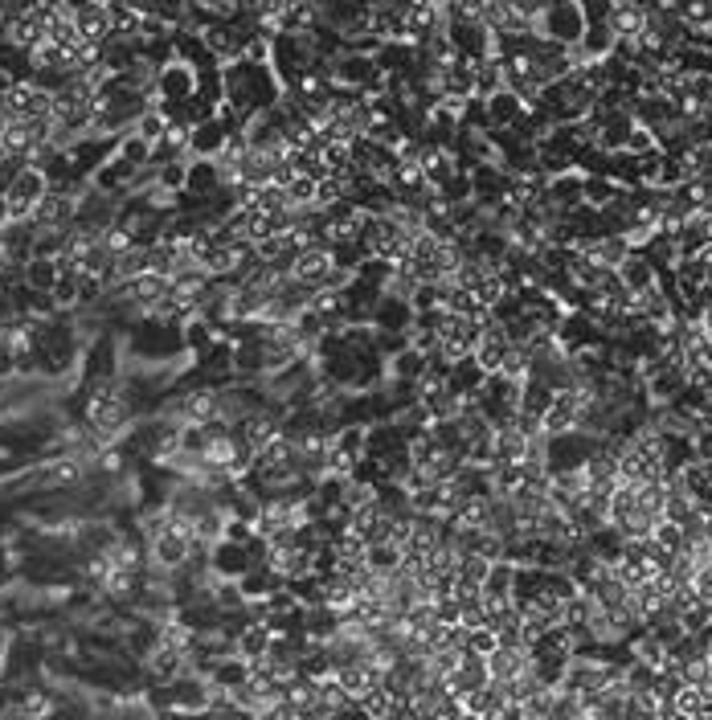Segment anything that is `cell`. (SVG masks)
I'll return each mask as SVG.
<instances>
[{
  "mask_svg": "<svg viewBox=\"0 0 712 720\" xmlns=\"http://www.w3.org/2000/svg\"><path fill=\"white\" fill-rule=\"evenodd\" d=\"M86 430L103 446H115L131 430V397L115 381H99L86 397Z\"/></svg>",
  "mask_w": 712,
  "mask_h": 720,
  "instance_id": "6da1fadb",
  "label": "cell"
},
{
  "mask_svg": "<svg viewBox=\"0 0 712 720\" xmlns=\"http://www.w3.org/2000/svg\"><path fill=\"white\" fill-rule=\"evenodd\" d=\"M50 193V176L46 168H37V164H25L9 176V185H0V201H5L9 209V225H29L37 205L46 201Z\"/></svg>",
  "mask_w": 712,
  "mask_h": 720,
  "instance_id": "7a4b0ae2",
  "label": "cell"
},
{
  "mask_svg": "<svg viewBox=\"0 0 712 720\" xmlns=\"http://www.w3.org/2000/svg\"><path fill=\"white\" fill-rule=\"evenodd\" d=\"M537 37L577 50L586 37V5H545L537 17Z\"/></svg>",
  "mask_w": 712,
  "mask_h": 720,
  "instance_id": "3957f363",
  "label": "cell"
},
{
  "mask_svg": "<svg viewBox=\"0 0 712 720\" xmlns=\"http://www.w3.org/2000/svg\"><path fill=\"white\" fill-rule=\"evenodd\" d=\"M50 103H54V90L41 86V82H29V78H17L9 95L0 99V107H5V115H9L13 123L50 119Z\"/></svg>",
  "mask_w": 712,
  "mask_h": 720,
  "instance_id": "277c9868",
  "label": "cell"
},
{
  "mask_svg": "<svg viewBox=\"0 0 712 720\" xmlns=\"http://www.w3.org/2000/svg\"><path fill=\"white\" fill-rule=\"evenodd\" d=\"M602 25L610 29V37L618 45H631L647 29V5H635V0H610V5H602Z\"/></svg>",
  "mask_w": 712,
  "mask_h": 720,
  "instance_id": "5b68a950",
  "label": "cell"
},
{
  "mask_svg": "<svg viewBox=\"0 0 712 720\" xmlns=\"http://www.w3.org/2000/svg\"><path fill=\"white\" fill-rule=\"evenodd\" d=\"M193 95H197V66H189V62L160 66L152 99H160V103H189Z\"/></svg>",
  "mask_w": 712,
  "mask_h": 720,
  "instance_id": "8992f818",
  "label": "cell"
},
{
  "mask_svg": "<svg viewBox=\"0 0 712 720\" xmlns=\"http://www.w3.org/2000/svg\"><path fill=\"white\" fill-rule=\"evenodd\" d=\"M508 352H512V336H508V328H504V324H496V320H487V324H483V332H479V340H475L471 360H475V365H479L487 377H496Z\"/></svg>",
  "mask_w": 712,
  "mask_h": 720,
  "instance_id": "52a82bcc",
  "label": "cell"
},
{
  "mask_svg": "<svg viewBox=\"0 0 712 720\" xmlns=\"http://www.w3.org/2000/svg\"><path fill=\"white\" fill-rule=\"evenodd\" d=\"M74 29L86 45H95V50H103V45L115 37V17H111V5H74Z\"/></svg>",
  "mask_w": 712,
  "mask_h": 720,
  "instance_id": "ba28073f",
  "label": "cell"
},
{
  "mask_svg": "<svg viewBox=\"0 0 712 720\" xmlns=\"http://www.w3.org/2000/svg\"><path fill=\"white\" fill-rule=\"evenodd\" d=\"M332 675H336V684L348 692L352 704H361V700H365L373 688H381V680H385V671H377L369 659H361V663H344V667H336Z\"/></svg>",
  "mask_w": 712,
  "mask_h": 720,
  "instance_id": "9c48e42d",
  "label": "cell"
},
{
  "mask_svg": "<svg viewBox=\"0 0 712 720\" xmlns=\"http://www.w3.org/2000/svg\"><path fill=\"white\" fill-rule=\"evenodd\" d=\"M532 671V655L528 651H508V647H496L487 655V675H492V684H512L520 675Z\"/></svg>",
  "mask_w": 712,
  "mask_h": 720,
  "instance_id": "30bf717a",
  "label": "cell"
},
{
  "mask_svg": "<svg viewBox=\"0 0 712 720\" xmlns=\"http://www.w3.org/2000/svg\"><path fill=\"white\" fill-rule=\"evenodd\" d=\"M704 504L696 500V495L680 483V479H667V504H663V520H672V524H680V528H688L692 524V516L700 512Z\"/></svg>",
  "mask_w": 712,
  "mask_h": 720,
  "instance_id": "8fae6325",
  "label": "cell"
},
{
  "mask_svg": "<svg viewBox=\"0 0 712 720\" xmlns=\"http://www.w3.org/2000/svg\"><path fill=\"white\" fill-rule=\"evenodd\" d=\"M655 279H659V270L647 262V254H627V262L618 266V283H622V291H631V295H639V291H651L655 287Z\"/></svg>",
  "mask_w": 712,
  "mask_h": 720,
  "instance_id": "7c38bea8",
  "label": "cell"
},
{
  "mask_svg": "<svg viewBox=\"0 0 712 720\" xmlns=\"http://www.w3.org/2000/svg\"><path fill=\"white\" fill-rule=\"evenodd\" d=\"M483 602H516V565L496 561L483 581Z\"/></svg>",
  "mask_w": 712,
  "mask_h": 720,
  "instance_id": "4fadbf2b",
  "label": "cell"
},
{
  "mask_svg": "<svg viewBox=\"0 0 712 720\" xmlns=\"http://www.w3.org/2000/svg\"><path fill=\"white\" fill-rule=\"evenodd\" d=\"M365 565H369L373 573H381V577H393L397 569L406 565V549H402V545H393L389 536H381V540H373V545H369Z\"/></svg>",
  "mask_w": 712,
  "mask_h": 720,
  "instance_id": "5bb4252c",
  "label": "cell"
},
{
  "mask_svg": "<svg viewBox=\"0 0 712 720\" xmlns=\"http://www.w3.org/2000/svg\"><path fill=\"white\" fill-rule=\"evenodd\" d=\"M532 352L524 348V344H512V352L504 356V365H500V373L496 377H504V381H512V385H528V377H532Z\"/></svg>",
  "mask_w": 712,
  "mask_h": 720,
  "instance_id": "9a60e30c",
  "label": "cell"
},
{
  "mask_svg": "<svg viewBox=\"0 0 712 720\" xmlns=\"http://www.w3.org/2000/svg\"><path fill=\"white\" fill-rule=\"evenodd\" d=\"M651 545L676 557V553L684 549V528H680V524H672V520H659V524L651 528Z\"/></svg>",
  "mask_w": 712,
  "mask_h": 720,
  "instance_id": "2e32d148",
  "label": "cell"
},
{
  "mask_svg": "<svg viewBox=\"0 0 712 720\" xmlns=\"http://www.w3.org/2000/svg\"><path fill=\"white\" fill-rule=\"evenodd\" d=\"M496 647H500V639H496L492 626H479V630H467V635H463V651H471V655H479V659H487Z\"/></svg>",
  "mask_w": 712,
  "mask_h": 720,
  "instance_id": "e0dca14e",
  "label": "cell"
},
{
  "mask_svg": "<svg viewBox=\"0 0 712 720\" xmlns=\"http://www.w3.org/2000/svg\"><path fill=\"white\" fill-rule=\"evenodd\" d=\"M700 708H704V692L700 688H692V684H680L676 688V696H672V712L676 716H700Z\"/></svg>",
  "mask_w": 712,
  "mask_h": 720,
  "instance_id": "ac0fdd59",
  "label": "cell"
},
{
  "mask_svg": "<svg viewBox=\"0 0 712 720\" xmlns=\"http://www.w3.org/2000/svg\"><path fill=\"white\" fill-rule=\"evenodd\" d=\"M459 720H483V716H471V712H463V716H459Z\"/></svg>",
  "mask_w": 712,
  "mask_h": 720,
  "instance_id": "d6986e66",
  "label": "cell"
},
{
  "mask_svg": "<svg viewBox=\"0 0 712 720\" xmlns=\"http://www.w3.org/2000/svg\"><path fill=\"white\" fill-rule=\"evenodd\" d=\"M667 720H692V716H667Z\"/></svg>",
  "mask_w": 712,
  "mask_h": 720,
  "instance_id": "ffe728a7",
  "label": "cell"
}]
</instances>
